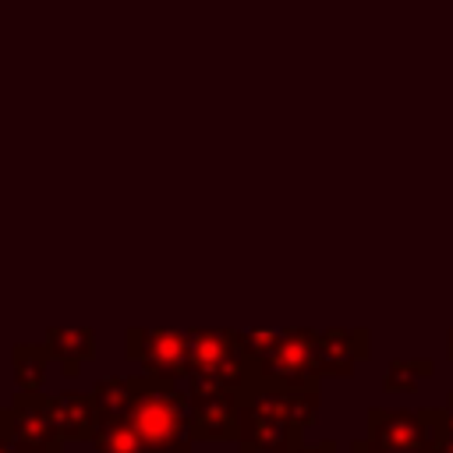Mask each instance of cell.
Returning a JSON list of instances; mask_svg holds the SVG:
<instances>
[{
	"label": "cell",
	"mask_w": 453,
	"mask_h": 453,
	"mask_svg": "<svg viewBox=\"0 0 453 453\" xmlns=\"http://www.w3.org/2000/svg\"><path fill=\"white\" fill-rule=\"evenodd\" d=\"M319 386H265L248 379L241 389L237 449L241 453H280L301 442V432L315 421Z\"/></svg>",
	"instance_id": "obj_1"
},
{
	"label": "cell",
	"mask_w": 453,
	"mask_h": 453,
	"mask_svg": "<svg viewBox=\"0 0 453 453\" xmlns=\"http://www.w3.org/2000/svg\"><path fill=\"white\" fill-rule=\"evenodd\" d=\"M134 396L127 407L131 428L145 439L149 449H191V393L177 389L170 379L131 375Z\"/></svg>",
	"instance_id": "obj_2"
},
{
	"label": "cell",
	"mask_w": 453,
	"mask_h": 453,
	"mask_svg": "<svg viewBox=\"0 0 453 453\" xmlns=\"http://www.w3.org/2000/svg\"><path fill=\"white\" fill-rule=\"evenodd\" d=\"M248 379L251 365L234 329H188V389L244 386Z\"/></svg>",
	"instance_id": "obj_3"
},
{
	"label": "cell",
	"mask_w": 453,
	"mask_h": 453,
	"mask_svg": "<svg viewBox=\"0 0 453 453\" xmlns=\"http://www.w3.org/2000/svg\"><path fill=\"white\" fill-rule=\"evenodd\" d=\"M0 428L18 449L28 453H60L64 439L53 418V403L42 389H18L14 400L0 411Z\"/></svg>",
	"instance_id": "obj_4"
},
{
	"label": "cell",
	"mask_w": 453,
	"mask_h": 453,
	"mask_svg": "<svg viewBox=\"0 0 453 453\" xmlns=\"http://www.w3.org/2000/svg\"><path fill=\"white\" fill-rule=\"evenodd\" d=\"M368 439L382 453H428L442 439V411H382L368 414Z\"/></svg>",
	"instance_id": "obj_5"
},
{
	"label": "cell",
	"mask_w": 453,
	"mask_h": 453,
	"mask_svg": "<svg viewBox=\"0 0 453 453\" xmlns=\"http://www.w3.org/2000/svg\"><path fill=\"white\" fill-rule=\"evenodd\" d=\"M124 354L145 375L180 382L188 379V329H127Z\"/></svg>",
	"instance_id": "obj_6"
},
{
	"label": "cell",
	"mask_w": 453,
	"mask_h": 453,
	"mask_svg": "<svg viewBox=\"0 0 453 453\" xmlns=\"http://www.w3.org/2000/svg\"><path fill=\"white\" fill-rule=\"evenodd\" d=\"M241 389L244 386L188 389L191 393V435L198 442H226V439H237Z\"/></svg>",
	"instance_id": "obj_7"
},
{
	"label": "cell",
	"mask_w": 453,
	"mask_h": 453,
	"mask_svg": "<svg viewBox=\"0 0 453 453\" xmlns=\"http://www.w3.org/2000/svg\"><path fill=\"white\" fill-rule=\"evenodd\" d=\"M50 403H53V418H57V428H60L64 442H85V439L96 435L99 418H96V407H92L88 393L64 389L57 396H50Z\"/></svg>",
	"instance_id": "obj_8"
},
{
	"label": "cell",
	"mask_w": 453,
	"mask_h": 453,
	"mask_svg": "<svg viewBox=\"0 0 453 453\" xmlns=\"http://www.w3.org/2000/svg\"><path fill=\"white\" fill-rule=\"evenodd\" d=\"M322 375H347L354 361L368 357V333H315Z\"/></svg>",
	"instance_id": "obj_9"
},
{
	"label": "cell",
	"mask_w": 453,
	"mask_h": 453,
	"mask_svg": "<svg viewBox=\"0 0 453 453\" xmlns=\"http://www.w3.org/2000/svg\"><path fill=\"white\" fill-rule=\"evenodd\" d=\"M46 343L53 350V361H60V372L67 379H74L81 372L85 361L96 357V333L85 329V326H71V329H50L46 333Z\"/></svg>",
	"instance_id": "obj_10"
},
{
	"label": "cell",
	"mask_w": 453,
	"mask_h": 453,
	"mask_svg": "<svg viewBox=\"0 0 453 453\" xmlns=\"http://www.w3.org/2000/svg\"><path fill=\"white\" fill-rule=\"evenodd\" d=\"M88 396H92L99 425L120 421V418H127V407H131V396H134V379L131 375H103L88 389Z\"/></svg>",
	"instance_id": "obj_11"
},
{
	"label": "cell",
	"mask_w": 453,
	"mask_h": 453,
	"mask_svg": "<svg viewBox=\"0 0 453 453\" xmlns=\"http://www.w3.org/2000/svg\"><path fill=\"white\" fill-rule=\"evenodd\" d=\"M53 361L50 343H14V379L21 389H39L46 379V365Z\"/></svg>",
	"instance_id": "obj_12"
},
{
	"label": "cell",
	"mask_w": 453,
	"mask_h": 453,
	"mask_svg": "<svg viewBox=\"0 0 453 453\" xmlns=\"http://www.w3.org/2000/svg\"><path fill=\"white\" fill-rule=\"evenodd\" d=\"M88 442H92V453H152V449L145 446V439L131 428L127 418L99 425Z\"/></svg>",
	"instance_id": "obj_13"
},
{
	"label": "cell",
	"mask_w": 453,
	"mask_h": 453,
	"mask_svg": "<svg viewBox=\"0 0 453 453\" xmlns=\"http://www.w3.org/2000/svg\"><path fill=\"white\" fill-rule=\"evenodd\" d=\"M432 372V365L428 361H418V365H411V361H393L389 365V375H386V389L389 393H396V389H414L418 382V375H428Z\"/></svg>",
	"instance_id": "obj_14"
},
{
	"label": "cell",
	"mask_w": 453,
	"mask_h": 453,
	"mask_svg": "<svg viewBox=\"0 0 453 453\" xmlns=\"http://www.w3.org/2000/svg\"><path fill=\"white\" fill-rule=\"evenodd\" d=\"M280 453H336V446H333V442H315V446L294 442V446H287V449H280Z\"/></svg>",
	"instance_id": "obj_15"
},
{
	"label": "cell",
	"mask_w": 453,
	"mask_h": 453,
	"mask_svg": "<svg viewBox=\"0 0 453 453\" xmlns=\"http://www.w3.org/2000/svg\"><path fill=\"white\" fill-rule=\"evenodd\" d=\"M442 435L453 439V396H449V403H446V411H442Z\"/></svg>",
	"instance_id": "obj_16"
},
{
	"label": "cell",
	"mask_w": 453,
	"mask_h": 453,
	"mask_svg": "<svg viewBox=\"0 0 453 453\" xmlns=\"http://www.w3.org/2000/svg\"><path fill=\"white\" fill-rule=\"evenodd\" d=\"M350 453H382V449H379L372 439H361V442H354V446H350Z\"/></svg>",
	"instance_id": "obj_17"
},
{
	"label": "cell",
	"mask_w": 453,
	"mask_h": 453,
	"mask_svg": "<svg viewBox=\"0 0 453 453\" xmlns=\"http://www.w3.org/2000/svg\"><path fill=\"white\" fill-rule=\"evenodd\" d=\"M14 449H18V446H14V442H11V435L0 428V453H14Z\"/></svg>",
	"instance_id": "obj_18"
},
{
	"label": "cell",
	"mask_w": 453,
	"mask_h": 453,
	"mask_svg": "<svg viewBox=\"0 0 453 453\" xmlns=\"http://www.w3.org/2000/svg\"><path fill=\"white\" fill-rule=\"evenodd\" d=\"M152 453H191V449H152Z\"/></svg>",
	"instance_id": "obj_19"
},
{
	"label": "cell",
	"mask_w": 453,
	"mask_h": 453,
	"mask_svg": "<svg viewBox=\"0 0 453 453\" xmlns=\"http://www.w3.org/2000/svg\"><path fill=\"white\" fill-rule=\"evenodd\" d=\"M14 453H28V449H14Z\"/></svg>",
	"instance_id": "obj_20"
}]
</instances>
